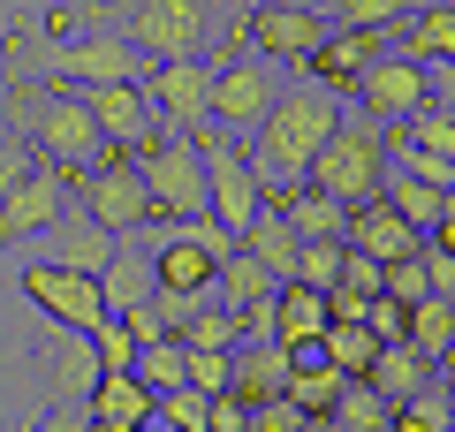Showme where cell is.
<instances>
[{
  "mask_svg": "<svg viewBox=\"0 0 455 432\" xmlns=\"http://www.w3.org/2000/svg\"><path fill=\"white\" fill-rule=\"evenodd\" d=\"M0 122L31 144L38 160H53L61 175H92L107 160V137H99L92 107H84L76 84H38V76H8L0 92Z\"/></svg>",
  "mask_w": 455,
  "mask_h": 432,
  "instance_id": "1",
  "label": "cell"
},
{
  "mask_svg": "<svg viewBox=\"0 0 455 432\" xmlns=\"http://www.w3.org/2000/svg\"><path fill=\"white\" fill-rule=\"evenodd\" d=\"M341 114H349V99L319 92V84H304V76L266 107V122L251 129V167H259L266 190H296V182L311 175V160H319L326 137L341 129Z\"/></svg>",
  "mask_w": 455,
  "mask_h": 432,
  "instance_id": "2",
  "label": "cell"
},
{
  "mask_svg": "<svg viewBox=\"0 0 455 432\" xmlns=\"http://www.w3.org/2000/svg\"><path fill=\"white\" fill-rule=\"evenodd\" d=\"M145 53L130 46V38L114 31V23H99V31H84V38H53V46H38L31 31H16L8 38V76H38V84H137L145 76Z\"/></svg>",
  "mask_w": 455,
  "mask_h": 432,
  "instance_id": "3",
  "label": "cell"
},
{
  "mask_svg": "<svg viewBox=\"0 0 455 432\" xmlns=\"http://www.w3.org/2000/svg\"><path fill=\"white\" fill-rule=\"evenodd\" d=\"M387 167H395V144L379 122H364V114H341V129L326 137V152L311 160V190H326L334 205H372L379 190H387Z\"/></svg>",
  "mask_w": 455,
  "mask_h": 432,
  "instance_id": "4",
  "label": "cell"
},
{
  "mask_svg": "<svg viewBox=\"0 0 455 432\" xmlns=\"http://www.w3.org/2000/svg\"><path fill=\"white\" fill-rule=\"evenodd\" d=\"M197 152H205V212L243 243V228L266 212V182L251 167V144L228 137V129H197Z\"/></svg>",
  "mask_w": 455,
  "mask_h": 432,
  "instance_id": "5",
  "label": "cell"
},
{
  "mask_svg": "<svg viewBox=\"0 0 455 432\" xmlns=\"http://www.w3.org/2000/svg\"><path fill=\"white\" fill-rule=\"evenodd\" d=\"M145 61H205L212 46V0H130V16L114 23Z\"/></svg>",
  "mask_w": 455,
  "mask_h": 432,
  "instance_id": "6",
  "label": "cell"
},
{
  "mask_svg": "<svg viewBox=\"0 0 455 432\" xmlns=\"http://www.w3.org/2000/svg\"><path fill=\"white\" fill-rule=\"evenodd\" d=\"M137 175H145L152 205H160V220H197L205 212V152H197V137H175V129H160V137L145 144V152H130Z\"/></svg>",
  "mask_w": 455,
  "mask_h": 432,
  "instance_id": "7",
  "label": "cell"
},
{
  "mask_svg": "<svg viewBox=\"0 0 455 432\" xmlns=\"http://www.w3.org/2000/svg\"><path fill=\"white\" fill-rule=\"evenodd\" d=\"M76 197H84V212H92L99 228H114L122 243L145 236V228H167L160 205H152V190H145V175H137V160H122V152H107L92 175H76Z\"/></svg>",
  "mask_w": 455,
  "mask_h": 432,
  "instance_id": "8",
  "label": "cell"
},
{
  "mask_svg": "<svg viewBox=\"0 0 455 432\" xmlns=\"http://www.w3.org/2000/svg\"><path fill=\"white\" fill-rule=\"evenodd\" d=\"M281 92H289V84H281V68L259 61V53L220 61V68H212V129H228V137L251 144V129L266 122V107H274Z\"/></svg>",
  "mask_w": 455,
  "mask_h": 432,
  "instance_id": "9",
  "label": "cell"
},
{
  "mask_svg": "<svg viewBox=\"0 0 455 432\" xmlns=\"http://www.w3.org/2000/svg\"><path fill=\"white\" fill-rule=\"evenodd\" d=\"M68 190H76V175H61L53 160H31V167H23V182L0 197V251L38 243V236L68 212Z\"/></svg>",
  "mask_w": 455,
  "mask_h": 432,
  "instance_id": "10",
  "label": "cell"
},
{
  "mask_svg": "<svg viewBox=\"0 0 455 432\" xmlns=\"http://www.w3.org/2000/svg\"><path fill=\"white\" fill-rule=\"evenodd\" d=\"M137 84H145L160 129H175V137L212 129V61H152Z\"/></svg>",
  "mask_w": 455,
  "mask_h": 432,
  "instance_id": "11",
  "label": "cell"
},
{
  "mask_svg": "<svg viewBox=\"0 0 455 432\" xmlns=\"http://www.w3.org/2000/svg\"><path fill=\"white\" fill-rule=\"evenodd\" d=\"M349 99H357V114H364V122L403 129L410 114H425V107H433V68H425V61H403V53H379V61L364 68V84H357Z\"/></svg>",
  "mask_w": 455,
  "mask_h": 432,
  "instance_id": "12",
  "label": "cell"
},
{
  "mask_svg": "<svg viewBox=\"0 0 455 432\" xmlns=\"http://www.w3.org/2000/svg\"><path fill=\"white\" fill-rule=\"evenodd\" d=\"M16 281H23V296H31V304L46 311L53 326H76V334H92V326L107 319L99 273H68V266H46V258H31V266H23Z\"/></svg>",
  "mask_w": 455,
  "mask_h": 432,
  "instance_id": "13",
  "label": "cell"
},
{
  "mask_svg": "<svg viewBox=\"0 0 455 432\" xmlns=\"http://www.w3.org/2000/svg\"><path fill=\"white\" fill-rule=\"evenodd\" d=\"M326 31H334L326 8H251L243 16V46L259 53V61H274V68H304Z\"/></svg>",
  "mask_w": 455,
  "mask_h": 432,
  "instance_id": "14",
  "label": "cell"
},
{
  "mask_svg": "<svg viewBox=\"0 0 455 432\" xmlns=\"http://www.w3.org/2000/svg\"><path fill=\"white\" fill-rule=\"evenodd\" d=\"M84 107H92L99 137H107V152H145L152 137H160V114H152L145 84H84Z\"/></svg>",
  "mask_w": 455,
  "mask_h": 432,
  "instance_id": "15",
  "label": "cell"
},
{
  "mask_svg": "<svg viewBox=\"0 0 455 432\" xmlns=\"http://www.w3.org/2000/svg\"><path fill=\"white\" fill-rule=\"evenodd\" d=\"M387 38L395 31H326L319 46H311V61L296 68V76L304 84H319V92H334V99H349L364 84V68L379 61V53H387Z\"/></svg>",
  "mask_w": 455,
  "mask_h": 432,
  "instance_id": "16",
  "label": "cell"
},
{
  "mask_svg": "<svg viewBox=\"0 0 455 432\" xmlns=\"http://www.w3.org/2000/svg\"><path fill=\"white\" fill-rule=\"evenodd\" d=\"M114 251H122V236H114V228H99L84 205L61 212V220L38 236V258H46V266H68V273H107Z\"/></svg>",
  "mask_w": 455,
  "mask_h": 432,
  "instance_id": "17",
  "label": "cell"
},
{
  "mask_svg": "<svg viewBox=\"0 0 455 432\" xmlns=\"http://www.w3.org/2000/svg\"><path fill=\"white\" fill-rule=\"evenodd\" d=\"M341 243H349V251H364V258H379V266H395V258H418V251H425V236L387 205V197H372V205L349 212V236H341Z\"/></svg>",
  "mask_w": 455,
  "mask_h": 432,
  "instance_id": "18",
  "label": "cell"
},
{
  "mask_svg": "<svg viewBox=\"0 0 455 432\" xmlns=\"http://www.w3.org/2000/svg\"><path fill=\"white\" fill-rule=\"evenodd\" d=\"M289 372H296V349H281V341H243L235 349V372H228V395L235 402H281L289 395Z\"/></svg>",
  "mask_w": 455,
  "mask_h": 432,
  "instance_id": "19",
  "label": "cell"
},
{
  "mask_svg": "<svg viewBox=\"0 0 455 432\" xmlns=\"http://www.w3.org/2000/svg\"><path fill=\"white\" fill-rule=\"evenodd\" d=\"M334 326V311H326V288H304V281H281L274 288V341L281 349H319V334Z\"/></svg>",
  "mask_w": 455,
  "mask_h": 432,
  "instance_id": "20",
  "label": "cell"
},
{
  "mask_svg": "<svg viewBox=\"0 0 455 432\" xmlns=\"http://www.w3.org/2000/svg\"><path fill=\"white\" fill-rule=\"evenodd\" d=\"M387 53H403V61H425V68L455 61V0H418V16L395 23Z\"/></svg>",
  "mask_w": 455,
  "mask_h": 432,
  "instance_id": "21",
  "label": "cell"
},
{
  "mask_svg": "<svg viewBox=\"0 0 455 432\" xmlns=\"http://www.w3.org/2000/svg\"><path fill=\"white\" fill-rule=\"evenodd\" d=\"M84 410L99 417V425H114V432H137V425H152V410H160V395H152L137 372H99L92 380V395H84Z\"/></svg>",
  "mask_w": 455,
  "mask_h": 432,
  "instance_id": "22",
  "label": "cell"
},
{
  "mask_svg": "<svg viewBox=\"0 0 455 432\" xmlns=\"http://www.w3.org/2000/svg\"><path fill=\"white\" fill-rule=\"evenodd\" d=\"M152 273H160V288H175V296H197V304H205V296H212V273H220V258H212L197 236L167 228V243L152 251Z\"/></svg>",
  "mask_w": 455,
  "mask_h": 432,
  "instance_id": "23",
  "label": "cell"
},
{
  "mask_svg": "<svg viewBox=\"0 0 455 432\" xmlns=\"http://www.w3.org/2000/svg\"><path fill=\"white\" fill-rule=\"evenodd\" d=\"M38 372H46L53 387H61V402H84L99 380V356H92V334H76V326H53L46 349H38Z\"/></svg>",
  "mask_w": 455,
  "mask_h": 432,
  "instance_id": "24",
  "label": "cell"
},
{
  "mask_svg": "<svg viewBox=\"0 0 455 432\" xmlns=\"http://www.w3.org/2000/svg\"><path fill=\"white\" fill-rule=\"evenodd\" d=\"M266 205L289 212V228L304 243H341V236H349V205H334V197L311 190V182H296V190H266Z\"/></svg>",
  "mask_w": 455,
  "mask_h": 432,
  "instance_id": "25",
  "label": "cell"
},
{
  "mask_svg": "<svg viewBox=\"0 0 455 432\" xmlns=\"http://www.w3.org/2000/svg\"><path fill=\"white\" fill-rule=\"evenodd\" d=\"M235 251H243V258H259V266L274 273V281H296V251H304V236L289 228V212H274V205H266L259 220L243 228V243H235Z\"/></svg>",
  "mask_w": 455,
  "mask_h": 432,
  "instance_id": "26",
  "label": "cell"
},
{
  "mask_svg": "<svg viewBox=\"0 0 455 432\" xmlns=\"http://www.w3.org/2000/svg\"><path fill=\"white\" fill-rule=\"evenodd\" d=\"M99 296H107V319H122V311L152 304V296H160V273H152V258L122 243V251H114V266L99 273Z\"/></svg>",
  "mask_w": 455,
  "mask_h": 432,
  "instance_id": "27",
  "label": "cell"
},
{
  "mask_svg": "<svg viewBox=\"0 0 455 432\" xmlns=\"http://www.w3.org/2000/svg\"><path fill=\"white\" fill-rule=\"evenodd\" d=\"M274 288H281V281H274V273L259 266V258H243V251H235V258H220V273H212V304L243 319V311L274 304Z\"/></svg>",
  "mask_w": 455,
  "mask_h": 432,
  "instance_id": "28",
  "label": "cell"
},
{
  "mask_svg": "<svg viewBox=\"0 0 455 432\" xmlns=\"http://www.w3.org/2000/svg\"><path fill=\"white\" fill-rule=\"evenodd\" d=\"M364 380H372L387 402H410V395H425V387H433V356L410 349V341H387V349H379V364L364 372Z\"/></svg>",
  "mask_w": 455,
  "mask_h": 432,
  "instance_id": "29",
  "label": "cell"
},
{
  "mask_svg": "<svg viewBox=\"0 0 455 432\" xmlns=\"http://www.w3.org/2000/svg\"><path fill=\"white\" fill-rule=\"evenodd\" d=\"M341 387H349V380H341V372L326 364L319 349H304V356H296V372H289V402H296L304 417H334Z\"/></svg>",
  "mask_w": 455,
  "mask_h": 432,
  "instance_id": "30",
  "label": "cell"
},
{
  "mask_svg": "<svg viewBox=\"0 0 455 432\" xmlns=\"http://www.w3.org/2000/svg\"><path fill=\"white\" fill-rule=\"evenodd\" d=\"M379 349H387V341H379L372 326H326L319 334V356L341 372V380H364V372L379 364Z\"/></svg>",
  "mask_w": 455,
  "mask_h": 432,
  "instance_id": "31",
  "label": "cell"
},
{
  "mask_svg": "<svg viewBox=\"0 0 455 432\" xmlns=\"http://www.w3.org/2000/svg\"><path fill=\"white\" fill-rule=\"evenodd\" d=\"M379 197H387V205L403 212V220L418 228V236H433V228L448 220V190H425V182H410L403 167H387V190H379Z\"/></svg>",
  "mask_w": 455,
  "mask_h": 432,
  "instance_id": "32",
  "label": "cell"
},
{
  "mask_svg": "<svg viewBox=\"0 0 455 432\" xmlns=\"http://www.w3.org/2000/svg\"><path fill=\"white\" fill-rule=\"evenodd\" d=\"M410 16H418V0H326V23L334 31H395Z\"/></svg>",
  "mask_w": 455,
  "mask_h": 432,
  "instance_id": "33",
  "label": "cell"
},
{
  "mask_svg": "<svg viewBox=\"0 0 455 432\" xmlns=\"http://www.w3.org/2000/svg\"><path fill=\"white\" fill-rule=\"evenodd\" d=\"M334 425L341 432H387L395 425V402L379 395L372 380H349V387H341V402H334Z\"/></svg>",
  "mask_w": 455,
  "mask_h": 432,
  "instance_id": "34",
  "label": "cell"
},
{
  "mask_svg": "<svg viewBox=\"0 0 455 432\" xmlns=\"http://www.w3.org/2000/svg\"><path fill=\"white\" fill-rule=\"evenodd\" d=\"M175 341H182V349H243V319L220 311V304H197L190 319L175 326Z\"/></svg>",
  "mask_w": 455,
  "mask_h": 432,
  "instance_id": "35",
  "label": "cell"
},
{
  "mask_svg": "<svg viewBox=\"0 0 455 432\" xmlns=\"http://www.w3.org/2000/svg\"><path fill=\"white\" fill-rule=\"evenodd\" d=\"M137 380H145L152 395H175V387H190V349H182L175 334H167V341H145V349H137Z\"/></svg>",
  "mask_w": 455,
  "mask_h": 432,
  "instance_id": "36",
  "label": "cell"
},
{
  "mask_svg": "<svg viewBox=\"0 0 455 432\" xmlns=\"http://www.w3.org/2000/svg\"><path fill=\"white\" fill-rule=\"evenodd\" d=\"M448 341H455V304H448V296H425V304H410V349L440 356Z\"/></svg>",
  "mask_w": 455,
  "mask_h": 432,
  "instance_id": "37",
  "label": "cell"
},
{
  "mask_svg": "<svg viewBox=\"0 0 455 432\" xmlns=\"http://www.w3.org/2000/svg\"><path fill=\"white\" fill-rule=\"evenodd\" d=\"M395 144H418V152H448L455 160V107H425V114H410L403 129H387Z\"/></svg>",
  "mask_w": 455,
  "mask_h": 432,
  "instance_id": "38",
  "label": "cell"
},
{
  "mask_svg": "<svg viewBox=\"0 0 455 432\" xmlns=\"http://www.w3.org/2000/svg\"><path fill=\"white\" fill-rule=\"evenodd\" d=\"M448 425H455V402L440 395V387H425V395L395 402V425L387 432H448Z\"/></svg>",
  "mask_w": 455,
  "mask_h": 432,
  "instance_id": "39",
  "label": "cell"
},
{
  "mask_svg": "<svg viewBox=\"0 0 455 432\" xmlns=\"http://www.w3.org/2000/svg\"><path fill=\"white\" fill-rule=\"evenodd\" d=\"M205 417H212V395H197V387H175V395H160L152 425H167V432H205Z\"/></svg>",
  "mask_w": 455,
  "mask_h": 432,
  "instance_id": "40",
  "label": "cell"
},
{
  "mask_svg": "<svg viewBox=\"0 0 455 432\" xmlns=\"http://www.w3.org/2000/svg\"><path fill=\"white\" fill-rule=\"evenodd\" d=\"M395 144V137H387ZM395 167H403L410 182H425V190H455V160L448 152H418V144H395Z\"/></svg>",
  "mask_w": 455,
  "mask_h": 432,
  "instance_id": "41",
  "label": "cell"
},
{
  "mask_svg": "<svg viewBox=\"0 0 455 432\" xmlns=\"http://www.w3.org/2000/svg\"><path fill=\"white\" fill-rule=\"evenodd\" d=\"M341 258H349V243H304V251H296V281L304 288H334Z\"/></svg>",
  "mask_w": 455,
  "mask_h": 432,
  "instance_id": "42",
  "label": "cell"
},
{
  "mask_svg": "<svg viewBox=\"0 0 455 432\" xmlns=\"http://www.w3.org/2000/svg\"><path fill=\"white\" fill-rule=\"evenodd\" d=\"M92 356H99V372H137L130 326H122V319H99V326H92Z\"/></svg>",
  "mask_w": 455,
  "mask_h": 432,
  "instance_id": "43",
  "label": "cell"
},
{
  "mask_svg": "<svg viewBox=\"0 0 455 432\" xmlns=\"http://www.w3.org/2000/svg\"><path fill=\"white\" fill-rule=\"evenodd\" d=\"M379 296H395V304H425V296H433L425 251H418V258H395V266H387V288H379Z\"/></svg>",
  "mask_w": 455,
  "mask_h": 432,
  "instance_id": "44",
  "label": "cell"
},
{
  "mask_svg": "<svg viewBox=\"0 0 455 432\" xmlns=\"http://www.w3.org/2000/svg\"><path fill=\"white\" fill-rule=\"evenodd\" d=\"M228 372H235V349H190V387L197 395H228Z\"/></svg>",
  "mask_w": 455,
  "mask_h": 432,
  "instance_id": "45",
  "label": "cell"
},
{
  "mask_svg": "<svg viewBox=\"0 0 455 432\" xmlns=\"http://www.w3.org/2000/svg\"><path fill=\"white\" fill-rule=\"evenodd\" d=\"M334 288H357V296H379V288H387V266H379V258H364V251H349L341 258V281Z\"/></svg>",
  "mask_w": 455,
  "mask_h": 432,
  "instance_id": "46",
  "label": "cell"
},
{
  "mask_svg": "<svg viewBox=\"0 0 455 432\" xmlns=\"http://www.w3.org/2000/svg\"><path fill=\"white\" fill-rule=\"evenodd\" d=\"M31 160H38V152H31V144H23L8 122H0V197H8V190L23 182V167H31Z\"/></svg>",
  "mask_w": 455,
  "mask_h": 432,
  "instance_id": "47",
  "label": "cell"
},
{
  "mask_svg": "<svg viewBox=\"0 0 455 432\" xmlns=\"http://www.w3.org/2000/svg\"><path fill=\"white\" fill-rule=\"evenodd\" d=\"M296 425H304V410H296L289 395H281V402H259V410H251V432H296Z\"/></svg>",
  "mask_w": 455,
  "mask_h": 432,
  "instance_id": "48",
  "label": "cell"
},
{
  "mask_svg": "<svg viewBox=\"0 0 455 432\" xmlns=\"http://www.w3.org/2000/svg\"><path fill=\"white\" fill-rule=\"evenodd\" d=\"M372 334H379V341H410V304L379 296V304H372Z\"/></svg>",
  "mask_w": 455,
  "mask_h": 432,
  "instance_id": "49",
  "label": "cell"
},
{
  "mask_svg": "<svg viewBox=\"0 0 455 432\" xmlns=\"http://www.w3.org/2000/svg\"><path fill=\"white\" fill-rule=\"evenodd\" d=\"M205 432H251V402H235V395H212Z\"/></svg>",
  "mask_w": 455,
  "mask_h": 432,
  "instance_id": "50",
  "label": "cell"
},
{
  "mask_svg": "<svg viewBox=\"0 0 455 432\" xmlns=\"http://www.w3.org/2000/svg\"><path fill=\"white\" fill-rule=\"evenodd\" d=\"M122 326H130V341H137V349H145V341H167V326H160V311H152V304L122 311Z\"/></svg>",
  "mask_w": 455,
  "mask_h": 432,
  "instance_id": "51",
  "label": "cell"
},
{
  "mask_svg": "<svg viewBox=\"0 0 455 432\" xmlns=\"http://www.w3.org/2000/svg\"><path fill=\"white\" fill-rule=\"evenodd\" d=\"M425 273H433V296H448V304H455V258L448 251H425Z\"/></svg>",
  "mask_w": 455,
  "mask_h": 432,
  "instance_id": "52",
  "label": "cell"
},
{
  "mask_svg": "<svg viewBox=\"0 0 455 432\" xmlns=\"http://www.w3.org/2000/svg\"><path fill=\"white\" fill-rule=\"evenodd\" d=\"M433 387H440V395H448V402H455V341H448V349H440V356H433Z\"/></svg>",
  "mask_w": 455,
  "mask_h": 432,
  "instance_id": "53",
  "label": "cell"
},
{
  "mask_svg": "<svg viewBox=\"0 0 455 432\" xmlns=\"http://www.w3.org/2000/svg\"><path fill=\"white\" fill-rule=\"evenodd\" d=\"M433 107H455V61L433 68Z\"/></svg>",
  "mask_w": 455,
  "mask_h": 432,
  "instance_id": "54",
  "label": "cell"
},
{
  "mask_svg": "<svg viewBox=\"0 0 455 432\" xmlns=\"http://www.w3.org/2000/svg\"><path fill=\"white\" fill-rule=\"evenodd\" d=\"M425 251H448V258H455V212H448V220L433 228V236H425Z\"/></svg>",
  "mask_w": 455,
  "mask_h": 432,
  "instance_id": "55",
  "label": "cell"
},
{
  "mask_svg": "<svg viewBox=\"0 0 455 432\" xmlns=\"http://www.w3.org/2000/svg\"><path fill=\"white\" fill-rule=\"evenodd\" d=\"M251 8H326V0H251Z\"/></svg>",
  "mask_w": 455,
  "mask_h": 432,
  "instance_id": "56",
  "label": "cell"
},
{
  "mask_svg": "<svg viewBox=\"0 0 455 432\" xmlns=\"http://www.w3.org/2000/svg\"><path fill=\"white\" fill-rule=\"evenodd\" d=\"M296 432H341V425H334V417H304V425H296Z\"/></svg>",
  "mask_w": 455,
  "mask_h": 432,
  "instance_id": "57",
  "label": "cell"
},
{
  "mask_svg": "<svg viewBox=\"0 0 455 432\" xmlns=\"http://www.w3.org/2000/svg\"><path fill=\"white\" fill-rule=\"evenodd\" d=\"M84 432H114V425H99V417H84Z\"/></svg>",
  "mask_w": 455,
  "mask_h": 432,
  "instance_id": "58",
  "label": "cell"
},
{
  "mask_svg": "<svg viewBox=\"0 0 455 432\" xmlns=\"http://www.w3.org/2000/svg\"><path fill=\"white\" fill-rule=\"evenodd\" d=\"M16 432H46V425H38V417H23V425H16Z\"/></svg>",
  "mask_w": 455,
  "mask_h": 432,
  "instance_id": "59",
  "label": "cell"
},
{
  "mask_svg": "<svg viewBox=\"0 0 455 432\" xmlns=\"http://www.w3.org/2000/svg\"><path fill=\"white\" fill-rule=\"evenodd\" d=\"M137 432H167V425H137Z\"/></svg>",
  "mask_w": 455,
  "mask_h": 432,
  "instance_id": "60",
  "label": "cell"
},
{
  "mask_svg": "<svg viewBox=\"0 0 455 432\" xmlns=\"http://www.w3.org/2000/svg\"><path fill=\"white\" fill-rule=\"evenodd\" d=\"M448 432H455V425H448Z\"/></svg>",
  "mask_w": 455,
  "mask_h": 432,
  "instance_id": "61",
  "label": "cell"
}]
</instances>
